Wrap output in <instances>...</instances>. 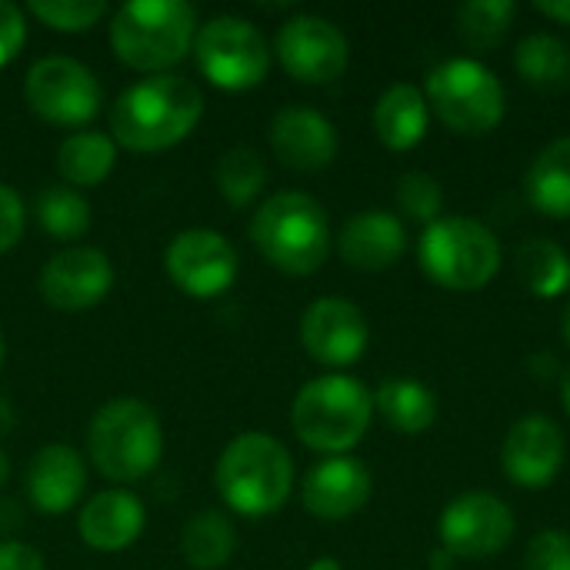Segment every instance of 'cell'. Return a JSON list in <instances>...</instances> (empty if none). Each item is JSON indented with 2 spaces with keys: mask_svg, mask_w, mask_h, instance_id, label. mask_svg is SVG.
<instances>
[{
  "mask_svg": "<svg viewBox=\"0 0 570 570\" xmlns=\"http://www.w3.org/2000/svg\"><path fill=\"white\" fill-rule=\"evenodd\" d=\"M204 117V94L180 73H154L130 83L110 107V140L134 154L170 150Z\"/></svg>",
  "mask_w": 570,
  "mask_h": 570,
  "instance_id": "1",
  "label": "cell"
},
{
  "mask_svg": "<svg viewBox=\"0 0 570 570\" xmlns=\"http://www.w3.org/2000/svg\"><path fill=\"white\" fill-rule=\"evenodd\" d=\"M214 488L240 518H267L277 514L294 491V461L277 438L250 431L220 451Z\"/></svg>",
  "mask_w": 570,
  "mask_h": 570,
  "instance_id": "2",
  "label": "cell"
},
{
  "mask_svg": "<svg viewBox=\"0 0 570 570\" xmlns=\"http://www.w3.org/2000/svg\"><path fill=\"white\" fill-rule=\"evenodd\" d=\"M371 417L374 394L347 374H321L307 381L291 404V428L297 441L331 458L354 451L367 438Z\"/></svg>",
  "mask_w": 570,
  "mask_h": 570,
  "instance_id": "3",
  "label": "cell"
},
{
  "mask_svg": "<svg viewBox=\"0 0 570 570\" xmlns=\"http://www.w3.org/2000/svg\"><path fill=\"white\" fill-rule=\"evenodd\" d=\"M250 240L281 274L307 277L321 271L331 254V220L311 194L281 190L257 207Z\"/></svg>",
  "mask_w": 570,
  "mask_h": 570,
  "instance_id": "4",
  "label": "cell"
},
{
  "mask_svg": "<svg viewBox=\"0 0 570 570\" xmlns=\"http://www.w3.org/2000/svg\"><path fill=\"white\" fill-rule=\"evenodd\" d=\"M197 10L184 0H127L110 17V47L120 63L154 77L194 50Z\"/></svg>",
  "mask_w": 570,
  "mask_h": 570,
  "instance_id": "5",
  "label": "cell"
},
{
  "mask_svg": "<svg viewBox=\"0 0 570 570\" xmlns=\"http://www.w3.org/2000/svg\"><path fill=\"white\" fill-rule=\"evenodd\" d=\"M87 454L107 481H144L164 454L160 417L140 397H114L97 407L87 428Z\"/></svg>",
  "mask_w": 570,
  "mask_h": 570,
  "instance_id": "6",
  "label": "cell"
},
{
  "mask_svg": "<svg viewBox=\"0 0 570 570\" xmlns=\"http://www.w3.org/2000/svg\"><path fill=\"white\" fill-rule=\"evenodd\" d=\"M421 271L444 291L471 294L501 271V240L474 217H441L417 240Z\"/></svg>",
  "mask_w": 570,
  "mask_h": 570,
  "instance_id": "7",
  "label": "cell"
},
{
  "mask_svg": "<svg viewBox=\"0 0 570 570\" xmlns=\"http://www.w3.org/2000/svg\"><path fill=\"white\" fill-rule=\"evenodd\" d=\"M424 97L444 127L468 137L491 134L508 110L501 77L474 57H451L441 67H434Z\"/></svg>",
  "mask_w": 570,
  "mask_h": 570,
  "instance_id": "8",
  "label": "cell"
},
{
  "mask_svg": "<svg viewBox=\"0 0 570 570\" xmlns=\"http://www.w3.org/2000/svg\"><path fill=\"white\" fill-rule=\"evenodd\" d=\"M194 57L200 73L227 94L254 90L271 70V47L264 33L234 13H220L197 27Z\"/></svg>",
  "mask_w": 570,
  "mask_h": 570,
  "instance_id": "9",
  "label": "cell"
},
{
  "mask_svg": "<svg viewBox=\"0 0 570 570\" xmlns=\"http://www.w3.org/2000/svg\"><path fill=\"white\" fill-rule=\"evenodd\" d=\"M23 100L53 127H83L100 110V83L73 57H43L27 70Z\"/></svg>",
  "mask_w": 570,
  "mask_h": 570,
  "instance_id": "10",
  "label": "cell"
},
{
  "mask_svg": "<svg viewBox=\"0 0 570 570\" xmlns=\"http://www.w3.org/2000/svg\"><path fill=\"white\" fill-rule=\"evenodd\" d=\"M514 511L504 498L488 491H468L454 498L438 518V538L451 558L484 561L501 554L514 538Z\"/></svg>",
  "mask_w": 570,
  "mask_h": 570,
  "instance_id": "11",
  "label": "cell"
},
{
  "mask_svg": "<svg viewBox=\"0 0 570 570\" xmlns=\"http://www.w3.org/2000/svg\"><path fill=\"white\" fill-rule=\"evenodd\" d=\"M274 53L281 67L301 83H334L351 63V43L344 30L317 13H297L281 23Z\"/></svg>",
  "mask_w": 570,
  "mask_h": 570,
  "instance_id": "12",
  "label": "cell"
},
{
  "mask_svg": "<svg viewBox=\"0 0 570 570\" xmlns=\"http://www.w3.org/2000/svg\"><path fill=\"white\" fill-rule=\"evenodd\" d=\"M164 267L187 297L210 301L234 287L240 261L224 234L207 227H190L167 244Z\"/></svg>",
  "mask_w": 570,
  "mask_h": 570,
  "instance_id": "13",
  "label": "cell"
},
{
  "mask_svg": "<svg viewBox=\"0 0 570 570\" xmlns=\"http://www.w3.org/2000/svg\"><path fill=\"white\" fill-rule=\"evenodd\" d=\"M568 441L548 414H528L511 424L501 444V468L511 484L524 491H544L564 468Z\"/></svg>",
  "mask_w": 570,
  "mask_h": 570,
  "instance_id": "14",
  "label": "cell"
},
{
  "mask_svg": "<svg viewBox=\"0 0 570 570\" xmlns=\"http://www.w3.org/2000/svg\"><path fill=\"white\" fill-rule=\"evenodd\" d=\"M371 341L367 317L344 297H321L301 317V344L324 367H351Z\"/></svg>",
  "mask_w": 570,
  "mask_h": 570,
  "instance_id": "15",
  "label": "cell"
},
{
  "mask_svg": "<svg viewBox=\"0 0 570 570\" xmlns=\"http://www.w3.org/2000/svg\"><path fill=\"white\" fill-rule=\"evenodd\" d=\"M114 287V264L97 247L57 250L40 271V297L53 311H87Z\"/></svg>",
  "mask_w": 570,
  "mask_h": 570,
  "instance_id": "16",
  "label": "cell"
},
{
  "mask_svg": "<svg viewBox=\"0 0 570 570\" xmlns=\"http://www.w3.org/2000/svg\"><path fill=\"white\" fill-rule=\"evenodd\" d=\"M271 150L294 170H324L337 157V127L307 104L281 107L271 120Z\"/></svg>",
  "mask_w": 570,
  "mask_h": 570,
  "instance_id": "17",
  "label": "cell"
},
{
  "mask_svg": "<svg viewBox=\"0 0 570 570\" xmlns=\"http://www.w3.org/2000/svg\"><path fill=\"white\" fill-rule=\"evenodd\" d=\"M371 491H374L371 471L357 458L341 454V458H324L307 471L301 484V501L307 514L321 521H344L364 511Z\"/></svg>",
  "mask_w": 570,
  "mask_h": 570,
  "instance_id": "18",
  "label": "cell"
},
{
  "mask_svg": "<svg viewBox=\"0 0 570 570\" xmlns=\"http://www.w3.org/2000/svg\"><path fill=\"white\" fill-rule=\"evenodd\" d=\"M23 488L40 514H67L70 508H77L87 488V468L80 451L70 444H43L27 464Z\"/></svg>",
  "mask_w": 570,
  "mask_h": 570,
  "instance_id": "19",
  "label": "cell"
},
{
  "mask_svg": "<svg viewBox=\"0 0 570 570\" xmlns=\"http://www.w3.org/2000/svg\"><path fill=\"white\" fill-rule=\"evenodd\" d=\"M404 250H407V230L401 217L391 210H377V207L361 210L337 234V254L354 271H367V274L387 271L404 257Z\"/></svg>",
  "mask_w": 570,
  "mask_h": 570,
  "instance_id": "20",
  "label": "cell"
},
{
  "mask_svg": "<svg viewBox=\"0 0 570 570\" xmlns=\"http://www.w3.org/2000/svg\"><path fill=\"white\" fill-rule=\"evenodd\" d=\"M144 528H147L144 501L124 488L94 494L80 508V518H77L80 541L94 551H104V554L127 551L144 534Z\"/></svg>",
  "mask_w": 570,
  "mask_h": 570,
  "instance_id": "21",
  "label": "cell"
},
{
  "mask_svg": "<svg viewBox=\"0 0 570 570\" xmlns=\"http://www.w3.org/2000/svg\"><path fill=\"white\" fill-rule=\"evenodd\" d=\"M431 127V107L421 87L391 83L374 104V134L387 150H414Z\"/></svg>",
  "mask_w": 570,
  "mask_h": 570,
  "instance_id": "22",
  "label": "cell"
},
{
  "mask_svg": "<svg viewBox=\"0 0 570 570\" xmlns=\"http://www.w3.org/2000/svg\"><path fill=\"white\" fill-rule=\"evenodd\" d=\"M374 411L384 417V424L397 434L417 438L428 434L438 421V397L428 384L414 377H387L374 391Z\"/></svg>",
  "mask_w": 570,
  "mask_h": 570,
  "instance_id": "23",
  "label": "cell"
},
{
  "mask_svg": "<svg viewBox=\"0 0 570 570\" xmlns=\"http://www.w3.org/2000/svg\"><path fill=\"white\" fill-rule=\"evenodd\" d=\"M524 187L534 210L551 220H570V137H558L538 150Z\"/></svg>",
  "mask_w": 570,
  "mask_h": 570,
  "instance_id": "24",
  "label": "cell"
},
{
  "mask_svg": "<svg viewBox=\"0 0 570 570\" xmlns=\"http://www.w3.org/2000/svg\"><path fill=\"white\" fill-rule=\"evenodd\" d=\"M514 70L528 87L541 94H561L570 87V47L554 33H528L514 47Z\"/></svg>",
  "mask_w": 570,
  "mask_h": 570,
  "instance_id": "25",
  "label": "cell"
},
{
  "mask_svg": "<svg viewBox=\"0 0 570 570\" xmlns=\"http://www.w3.org/2000/svg\"><path fill=\"white\" fill-rule=\"evenodd\" d=\"M117 164V144L100 130H80L57 147V170L70 187H97Z\"/></svg>",
  "mask_w": 570,
  "mask_h": 570,
  "instance_id": "26",
  "label": "cell"
},
{
  "mask_svg": "<svg viewBox=\"0 0 570 570\" xmlns=\"http://www.w3.org/2000/svg\"><path fill=\"white\" fill-rule=\"evenodd\" d=\"M514 264L518 281L541 301L561 297L570 291V254L548 237L524 240L514 254Z\"/></svg>",
  "mask_w": 570,
  "mask_h": 570,
  "instance_id": "27",
  "label": "cell"
},
{
  "mask_svg": "<svg viewBox=\"0 0 570 570\" xmlns=\"http://www.w3.org/2000/svg\"><path fill=\"white\" fill-rule=\"evenodd\" d=\"M234 551L237 531L220 511H200L180 531V554L194 570H220Z\"/></svg>",
  "mask_w": 570,
  "mask_h": 570,
  "instance_id": "28",
  "label": "cell"
},
{
  "mask_svg": "<svg viewBox=\"0 0 570 570\" xmlns=\"http://www.w3.org/2000/svg\"><path fill=\"white\" fill-rule=\"evenodd\" d=\"M214 184L230 207H247L267 187V164L254 147H230L214 167Z\"/></svg>",
  "mask_w": 570,
  "mask_h": 570,
  "instance_id": "29",
  "label": "cell"
},
{
  "mask_svg": "<svg viewBox=\"0 0 570 570\" xmlns=\"http://www.w3.org/2000/svg\"><path fill=\"white\" fill-rule=\"evenodd\" d=\"M37 220L53 240H77L90 230V204L73 187H47L37 197Z\"/></svg>",
  "mask_w": 570,
  "mask_h": 570,
  "instance_id": "30",
  "label": "cell"
},
{
  "mask_svg": "<svg viewBox=\"0 0 570 570\" xmlns=\"http://www.w3.org/2000/svg\"><path fill=\"white\" fill-rule=\"evenodd\" d=\"M514 13L511 0H471L458 10V33L471 50H491L504 40Z\"/></svg>",
  "mask_w": 570,
  "mask_h": 570,
  "instance_id": "31",
  "label": "cell"
},
{
  "mask_svg": "<svg viewBox=\"0 0 570 570\" xmlns=\"http://www.w3.org/2000/svg\"><path fill=\"white\" fill-rule=\"evenodd\" d=\"M27 10L50 30L60 33H80L97 27L107 17L104 0H30Z\"/></svg>",
  "mask_w": 570,
  "mask_h": 570,
  "instance_id": "32",
  "label": "cell"
},
{
  "mask_svg": "<svg viewBox=\"0 0 570 570\" xmlns=\"http://www.w3.org/2000/svg\"><path fill=\"white\" fill-rule=\"evenodd\" d=\"M397 207H401V214H407L411 220H421V224L441 220V210H444L441 180L428 170H407L397 180Z\"/></svg>",
  "mask_w": 570,
  "mask_h": 570,
  "instance_id": "33",
  "label": "cell"
},
{
  "mask_svg": "<svg viewBox=\"0 0 570 570\" xmlns=\"http://www.w3.org/2000/svg\"><path fill=\"white\" fill-rule=\"evenodd\" d=\"M524 570H570V534L548 528L531 538L524 551Z\"/></svg>",
  "mask_w": 570,
  "mask_h": 570,
  "instance_id": "34",
  "label": "cell"
},
{
  "mask_svg": "<svg viewBox=\"0 0 570 570\" xmlns=\"http://www.w3.org/2000/svg\"><path fill=\"white\" fill-rule=\"evenodd\" d=\"M23 227H27V210H23L20 194L10 184H0V254L20 244Z\"/></svg>",
  "mask_w": 570,
  "mask_h": 570,
  "instance_id": "35",
  "label": "cell"
},
{
  "mask_svg": "<svg viewBox=\"0 0 570 570\" xmlns=\"http://www.w3.org/2000/svg\"><path fill=\"white\" fill-rule=\"evenodd\" d=\"M27 43L23 10L10 0H0V67H7Z\"/></svg>",
  "mask_w": 570,
  "mask_h": 570,
  "instance_id": "36",
  "label": "cell"
},
{
  "mask_svg": "<svg viewBox=\"0 0 570 570\" xmlns=\"http://www.w3.org/2000/svg\"><path fill=\"white\" fill-rule=\"evenodd\" d=\"M0 570H47L43 554L23 541H0Z\"/></svg>",
  "mask_w": 570,
  "mask_h": 570,
  "instance_id": "37",
  "label": "cell"
},
{
  "mask_svg": "<svg viewBox=\"0 0 570 570\" xmlns=\"http://www.w3.org/2000/svg\"><path fill=\"white\" fill-rule=\"evenodd\" d=\"M538 13H544L548 20L561 23V27H570V0H538L534 3Z\"/></svg>",
  "mask_w": 570,
  "mask_h": 570,
  "instance_id": "38",
  "label": "cell"
},
{
  "mask_svg": "<svg viewBox=\"0 0 570 570\" xmlns=\"http://www.w3.org/2000/svg\"><path fill=\"white\" fill-rule=\"evenodd\" d=\"M13 424H17V414H13L10 401H7V397H0V434H10V431H13Z\"/></svg>",
  "mask_w": 570,
  "mask_h": 570,
  "instance_id": "39",
  "label": "cell"
},
{
  "mask_svg": "<svg viewBox=\"0 0 570 570\" xmlns=\"http://www.w3.org/2000/svg\"><path fill=\"white\" fill-rule=\"evenodd\" d=\"M307 570H344V568H341V561H337V558H317V561H314Z\"/></svg>",
  "mask_w": 570,
  "mask_h": 570,
  "instance_id": "40",
  "label": "cell"
},
{
  "mask_svg": "<svg viewBox=\"0 0 570 570\" xmlns=\"http://www.w3.org/2000/svg\"><path fill=\"white\" fill-rule=\"evenodd\" d=\"M561 401H564V411L570 417V371H564V381H561Z\"/></svg>",
  "mask_w": 570,
  "mask_h": 570,
  "instance_id": "41",
  "label": "cell"
},
{
  "mask_svg": "<svg viewBox=\"0 0 570 570\" xmlns=\"http://www.w3.org/2000/svg\"><path fill=\"white\" fill-rule=\"evenodd\" d=\"M561 334H564V344L570 347V301L568 307H564V317H561Z\"/></svg>",
  "mask_w": 570,
  "mask_h": 570,
  "instance_id": "42",
  "label": "cell"
},
{
  "mask_svg": "<svg viewBox=\"0 0 570 570\" xmlns=\"http://www.w3.org/2000/svg\"><path fill=\"white\" fill-rule=\"evenodd\" d=\"M7 478H10V461H7V454L0 451V488L7 484Z\"/></svg>",
  "mask_w": 570,
  "mask_h": 570,
  "instance_id": "43",
  "label": "cell"
},
{
  "mask_svg": "<svg viewBox=\"0 0 570 570\" xmlns=\"http://www.w3.org/2000/svg\"><path fill=\"white\" fill-rule=\"evenodd\" d=\"M3 357H7V344H3V334H0V367H3Z\"/></svg>",
  "mask_w": 570,
  "mask_h": 570,
  "instance_id": "44",
  "label": "cell"
}]
</instances>
